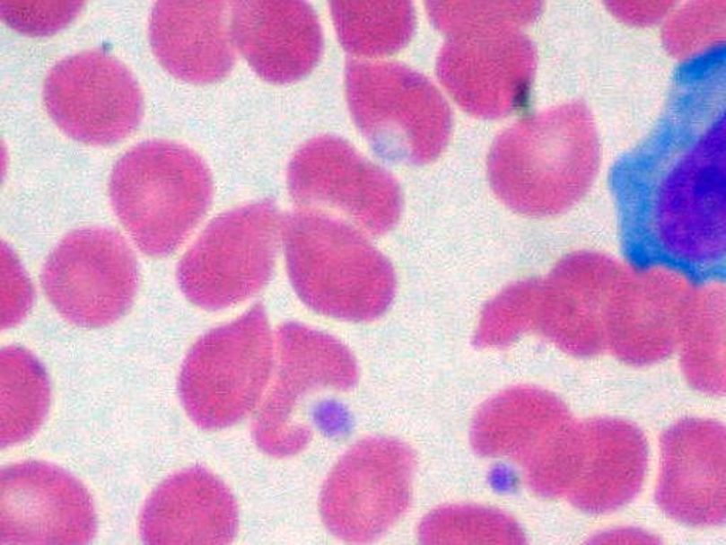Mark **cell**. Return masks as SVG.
Instances as JSON below:
<instances>
[{"label":"cell","instance_id":"cell-26","mask_svg":"<svg viewBox=\"0 0 726 545\" xmlns=\"http://www.w3.org/2000/svg\"><path fill=\"white\" fill-rule=\"evenodd\" d=\"M420 545H527L512 517L480 505H446L424 517Z\"/></svg>","mask_w":726,"mask_h":545},{"label":"cell","instance_id":"cell-7","mask_svg":"<svg viewBox=\"0 0 726 545\" xmlns=\"http://www.w3.org/2000/svg\"><path fill=\"white\" fill-rule=\"evenodd\" d=\"M274 366V342L261 303L197 339L180 369V400L206 430L239 424L260 403Z\"/></svg>","mask_w":726,"mask_h":545},{"label":"cell","instance_id":"cell-20","mask_svg":"<svg viewBox=\"0 0 726 545\" xmlns=\"http://www.w3.org/2000/svg\"><path fill=\"white\" fill-rule=\"evenodd\" d=\"M239 529L236 498L206 469L190 468L166 479L144 505V545H232Z\"/></svg>","mask_w":726,"mask_h":545},{"label":"cell","instance_id":"cell-27","mask_svg":"<svg viewBox=\"0 0 726 545\" xmlns=\"http://www.w3.org/2000/svg\"><path fill=\"white\" fill-rule=\"evenodd\" d=\"M534 298L535 278L511 285L493 298L481 315L476 334L477 346L500 348L532 332Z\"/></svg>","mask_w":726,"mask_h":545},{"label":"cell","instance_id":"cell-10","mask_svg":"<svg viewBox=\"0 0 726 545\" xmlns=\"http://www.w3.org/2000/svg\"><path fill=\"white\" fill-rule=\"evenodd\" d=\"M356 380L355 358L341 341L300 322L280 325L276 376L254 419L257 446L273 457L304 451L312 437L307 400L321 391L349 390Z\"/></svg>","mask_w":726,"mask_h":545},{"label":"cell","instance_id":"cell-14","mask_svg":"<svg viewBox=\"0 0 726 545\" xmlns=\"http://www.w3.org/2000/svg\"><path fill=\"white\" fill-rule=\"evenodd\" d=\"M44 105L56 126L88 145H112L143 121L144 95L136 78L104 50L68 56L51 68Z\"/></svg>","mask_w":726,"mask_h":545},{"label":"cell","instance_id":"cell-3","mask_svg":"<svg viewBox=\"0 0 726 545\" xmlns=\"http://www.w3.org/2000/svg\"><path fill=\"white\" fill-rule=\"evenodd\" d=\"M600 163L595 122L581 101L557 105L505 129L488 155V180L503 204L555 216L590 189Z\"/></svg>","mask_w":726,"mask_h":545},{"label":"cell","instance_id":"cell-18","mask_svg":"<svg viewBox=\"0 0 726 545\" xmlns=\"http://www.w3.org/2000/svg\"><path fill=\"white\" fill-rule=\"evenodd\" d=\"M696 286L666 265L625 270L608 325V351L633 368H649L678 351Z\"/></svg>","mask_w":726,"mask_h":545},{"label":"cell","instance_id":"cell-17","mask_svg":"<svg viewBox=\"0 0 726 545\" xmlns=\"http://www.w3.org/2000/svg\"><path fill=\"white\" fill-rule=\"evenodd\" d=\"M654 498L660 512L677 524H726L725 424L689 417L662 432Z\"/></svg>","mask_w":726,"mask_h":545},{"label":"cell","instance_id":"cell-23","mask_svg":"<svg viewBox=\"0 0 726 545\" xmlns=\"http://www.w3.org/2000/svg\"><path fill=\"white\" fill-rule=\"evenodd\" d=\"M677 353L683 378L694 391L726 398V283L696 287Z\"/></svg>","mask_w":726,"mask_h":545},{"label":"cell","instance_id":"cell-21","mask_svg":"<svg viewBox=\"0 0 726 545\" xmlns=\"http://www.w3.org/2000/svg\"><path fill=\"white\" fill-rule=\"evenodd\" d=\"M650 466L644 432L630 420L582 422V453L566 498L589 514L618 512L639 497Z\"/></svg>","mask_w":726,"mask_h":545},{"label":"cell","instance_id":"cell-9","mask_svg":"<svg viewBox=\"0 0 726 545\" xmlns=\"http://www.w3.org/2000/svg\"><path fill=\"white\" fill-rule=\"evenodd\" d=\"M281 222L271 199L214 217L178 265L186 298L200 309L223 310L261 292L276 268Z\"/></svg>","mask_w":726,"mask_h":545},{"label":"cell","instance_id":"cell-24","mask_svg":"<svg viewBox=\"0 0 726 545\" xmlns=\"http://www.w3.org/2000/svg\"><path fill=\"white\" fill-rule=\"evenodd\" d=\"M2 446L31 439L43 425L50 407L48 373L31 351L7 347L0 354Z\"/></svg>","mask_w":726,"mask_h":545},{"label":"cell","instance_id":"cell-19","mask_svg":"<svg viewBox=\"0 0 726 545\" xmlns=\"http://www.w3.org/2000/svg\"><path fill=\"white\" fill-rule=\"evenodd\" d=\"M230 7L234 48L266 82H297L321 58V24L310 4L246 0Z\"/></svg>","mask_w":726,"mask_h":545},{"label":"cell","instance_id":"cell-25","mask_svg":"<svg viewBox=\"0 0 726 545\" xmlns=\"http://www.w3.org/2000/svg\"><path fill=\"white\" fill-rule=\"evenodd\" d=\"M339 40L355 55H386L399 50L412 38V4H331Z\"/></svg>","mask_w":726,"mask_h":545},{"label":"cell","instance_id":"cell-4","mask_svg":"<svg viewBox=\"0 0 726 545\" xmlns=\"http://www.w3.org/2000/svg\"><path fill=\"white\" fill-rule=\"evenodd\" d=\"M291 285L314 312L346 321L375 320L392 303V265L348 222L298 210L281 222Z\"/></svg>","mask_w":726,"mask_h":545},{"label":"cell","instance_id":"cell-28","mask_svg":"<svg viewBox=\"0 0 726 545\" xmlns=\"http://www.w3.org/2000/svg\"><path fill=\"white\" fill-rule=\"evenodd\" d=\"M83 7L82 2H0V17L21 33L48 36L74 21Z\"/></svg>","mask_w":726,"mask_h":545},{"label":"cell","instance_id":"cell-16","mask_svg":"<svg viewBox=\"0 0 726 545\" xmlns=\"http://www.w3.org/2000/svg\"><path fill=\"white\" fill-rule=\"evenodd\" d=\"M97 527L92 496L65 469L39 461L2 469V545H92Z\"/></svg>","mask_w":726,"mask_h":545},{"label":"cell","instance_id":"cell-29","mask_svg":"<svg viewBox=\"0 0 726 545\" xmlns=\"http://www.w3.org/2000/svg\"><path fill=\"white\" fill-rule=\"evenodd\" d=\"M583 545H664L652 532L633 525L603 530L591 535Z\"/></svg>","mask_w":726,"mask_h":545},{"label":"cell","instance_id":"cell-2","mask_svg":"<svg viewBox=\"0 0 726 545\" xmlns=\"http://www.w3.org/2000/svg\"><path fill=\"white\" fill-rule=\"evenodd\" d=\"M437 29L449 36L437 61L440 82L467 112L500 119L529 100L537 50L520 31L542 4H427Z\"/></svg>","mask_w":726,"mask_h":545},{"label":"cell","instance_id":"cell-5","mask_svg":"<svg viewBox=\"0 0 726 545\" xmlns=\"http://www.w3.org/2000/svg\"><path fill=\"white\" fill-rule=\"evenodd\" d=\"M115 215L136 248L153 258L173 253L207 214L214 180L192 149L171 141L138 144L109 178Z\"/></svg>","mask_w":726,"mask_h":545},{"label":"cell","instance_id":"cell-11","mask_svg":"<svg viewBox=\"0 0 726 545\" xmlns=\"http://www.w3.org/2000/svg\"><path fill=\"white\" fill-rule=\"evenodd\" d=\"M40 280L61 317L83 329H102L134 304L138 261L121 234L85 227L68 233L51 251Z\"/></svg>","mask_w":726,"mask_h":545},{"label":"cell","instance_id":"cell-13","mask_svg":"<svg viewBox=\"0 0 726 545\" xmlns=\"http://www.w3.org/2000/svg\"><path fill=\"white\" fill-rule=\"evenodd\" d=\"M415 461L409 447L388 437L359 442L332 469L321 493L328 530L349 544L382 537L409 507Z\"/></svg>","mask_w":726,"mask_h":545},{"label":"cell","instance_id":"cell-12","mask_svg":"<svg viewBox=\"0 0 726 545\" xmlns=\"http://www.w3.org/2000/svg\"><path fill=\"white\" fill-rule=\"evenodd\" d=\"M287 182L301 210L335 212L372 236L388 233L402 214L398 180L338 136H315L301 146Z\"/></svg>","mask_w":726,"mask_h":545},{"label":"cell","instance_id":"cell-1","mask_svg":"<svg viewBox=\"0 0 726 545\" xmlns=\"http://www.w3.org/2000/svg\"><path fill=\"white\" fill-rule=\"evenodd\" d=\"M625 249L686 273L726 263V53L686 63L659 122L616 165Z\"/></svg>","mask_w":726,"mask_h":545},{"label":"cell","instance_id":"cell-6","mask_svg":"<svg viewBox=\"0 0 726 545\" xmlns=\"http://www.w3.org/2000/svg\"><path fill=\"white\" fill-rule=\"evenodd\" d=\"M349 110L376 155L393 163L436 160L451 131V111L429 78L400 63H346Z\"/></svg>","mask_w":726,"mask_h":545},{"label":"cell","instance_id":"cell-8","mask_svg":"<svg viewBox=\"0 0 726 545\" xmlns=\"http://www.w3.org/2000/svg\"><path fill=\"white\" fill-rule=\"evenodd\" d=\"M471 442L481 456L520 463L538 495L566 497L581 459L582 422L552 393L522 386L481 408Z\"/></svg>","mask_w":726,"mask_h":545},{"label":"cell","instance_id":"cell-22","mask_svg":"<svg viewBox=\"0 0 726 545\" xmlns=\"http://www.w3.org/2000/svg\"><path fill=\"white\" fill-rule=\"evenodd\" d=\"M224 2H158L149 41L159 65L195 84L223 80L236 63Z\"/></svg>","mask_w":726,"mask_h":545},{"label":"cell","instance_id":"cell-15","mask_svg":"<svg viewBox=\"0 0 726 545\" xmlns=\"http://www.w3.org/2000/svg\"><path fill=\"white\" fill-rule=\"evenodd\" d=\"M625 270L605 254L591 251L562 259L547 278H535L532 331L579 358L605 353Z\"/></svg>","mask_w":726,"mask_h":545}]
</instances>
